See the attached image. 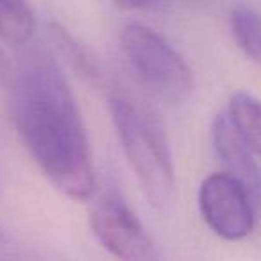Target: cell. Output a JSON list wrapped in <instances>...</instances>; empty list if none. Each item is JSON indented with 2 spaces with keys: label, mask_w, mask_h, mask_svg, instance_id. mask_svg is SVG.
Returning a JSON list of instances; mask_svg holds the SVG:
<instances>
[{
  "label": "cell",
  "mask_w": 261,
  "mask_h": 261,
  "mask_svg": "<svg viewBox=\"0 0 261 261\" xmlns=\"http://www.w3.org/2000/svg\"><path fill=\"white\" fill-rule=\"evenodd\" d=\"M11 120L23 147L58 192L73 200L95 197L97 170L90 136L59 63L33 52L13 75Z\"/></svg>",
  "instance_id": "1"
},
{
  "label": "cell",
  "mask_w": 261,
  "mask_h": 261,
  "mask_svg": "<svg viewBox=\"0 0 261 261\" xmlns=\"http://www.w3.org/2000/svg\"><path fill=\"white\" fill-rule=\"evenodd\" d=\"M113 125L120 145L138 179L147 200L156 210L172 202L175 172L163 123L156 115L140 109L123 97L109 100Z\"/></svg>",
  "instance_id": "2"
},
{
  "label": "cell",
  "mask_w": 261,
  "mask_h": 261,
  "mask_svg": "<svg viewBox=\"0 0 261 261\" xmlns=\"http://www.w3.org/2000/svg\"><path fill=\"white\" fill-rule=\"evenodd\" d=\"M129 65L140 79L168 100H181L192 90V70L182 56L150 27L129 23L120 34Z\"/></svg>",
  "instance_id": "3"
},
{
  "label": "cell",
  "mask_w": 261,
  "mask_h": 261,
  "mask_svg": "<svg viewBox=\"0 0 261 261\" xmlns=\"http://www.w3.org/2000/svg\"><path fill=\"white\" fill-rule=\"evenodd\" d=\"M93 199L90 227L111 256L118 261H158L152 238L116 190H97Z\"/></svg>",
  "instance_id": "4"
},
{
  "label": "cell",
  "mask_w": 261,
  "mask_h": 261,
  "mask_svg": "<svg viewBox=\"0 0 261 261\" xmlns=\"http://www.w3.org/2000/svg\"><path fill=\"white\" fill-rule=\"evenodd\" d=\"M199 210L207 227L224 240H242L254 227V204L231 175L211 174L199 190Z\"/></svg>",
  "instance_id": "5"
},
{
  "label": "cell",
  "mask_w": 261,
  "mask_h": 261,
  "mask_svg": "<svg viewBox=\"0 0 261 261\" xmlns=\"http://www.w3.org/2000/svg\"><path fill=\"white\" fill-rule=\"evenodd\" d=\"M211 138L217 156L220 158L225 174L240 182L247 190L252 204L261 200V168L252 158V150L245 145L234 125L229 120L227 113L215 116L211 125Z\"/></svg>",
  "instance_id": "6"
},
{
  "label": "cell",
  "mask_w": 261,
  "mask_h": 261,
  "mask_svg": "<svg viewBox=\"0 0 261 261\" xmlns=\"http://www.w3.org/2000/svg\"><path fill=\"white\" fill-rule=\"evenodd\" d=\"M227 115L240 138L261 158V102L247 91H236L229 100Z\"/></svg>",
  "instance_id": "7"
},
{
  "label": "cell",
  "mask_w": 261,
  "mask_h": 261,
  "mask_svg": "<svg viewBox=\"0 0 261 261\" xmlns=\"http://www.w3.org/2000/svg\"><path fill=\"white\" fill-rule=\"evenodd\" d=\"M36 15L27 0H0V38L13 47H23L34 36Z\"/></svg>",
  "instance_id": "8"
},
{
  "label": "cell",
  "mask_w": 261,
  "mask_h": 261,
  "mask_svg": "<svg viewBox=\"0 0 261 261\" xmlns=\"http://www.w3.org/2000/svg\"><path fill=\"white\" fill-rule=\"evenodd\" d=\"M48 34L52 43L59 50V54L65 58V61L72 66V70L83 79L95 83L100 79V66H98L95 56L84 47L81 41H77L63 25L56 22L48 23Z\"/></svg>",
  "instance_id": "9"
},
{
  "label": "cell",
  "mask_w": 261,
  "mask_h": 261,
  "mask_svg": "<svg viewBox=\"0 0 261 261\" xmlns=\"http://www.w3.org/2000/svg\"><path fill=\"white\" fill-rule=\"evenodd\" d=\"M231 29L238 47L252 61L261 65V15L247 6H238L231 13Z\"/></svg>",
  "instance_id": "10"
},
{
  "label": "cell",
  "mask_w": 261,
  "mask_h": 261,
  "mask_svg": "<svg viewBox=\"0 0 261 261\" xmlns=\"http://www.w3.org/2000/svg\"><path fill=\"white\" fill-rule=\"evenodd\" d=\"M11 77V68H9V61H8V56L2 52L0 48V84L6 83V81Z\"/></svg>",
  "instance_id": "11"
},
{
  "label": "cell",
  "mask_w": 261,
  "mask_h": 261,
  "mask_svg": "<svg viewBox=\"0 0 261 261\" xmlns=\"http://www.w3.org/2000/svg\"><path fill=\"white\" fill-rule=\"evenodd\" d=\"M113 2L122 9H136L143 4V0H113Z\"/></svg>",
  "instance_id": "12"
},
{
  "label": "cell",
  "mask_w": 261,
  "mask_h": 261,
  "mask_svg": "<svg viewBox=\"0 0 261 261\" xmlns=\"http://www.w3.org/2000/svg\"><path fill=\"white\" fill-rule=\"evenodd\" d=\"M0 240H2V232H0Z\"/></svg>",
  "instance_id": "13"
}]
</instances>
